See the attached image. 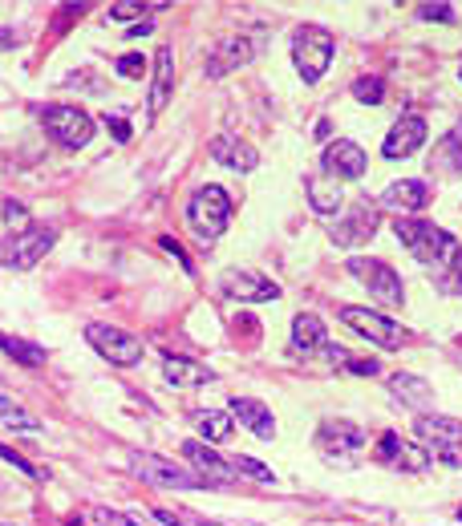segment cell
<instances>
[{
  "label": "cell",
  "instance_id": "obj_1",
  "mask_svg": "<svg viewBox=\"0 0 462 526\" xmlns=\"http://www.w3.org/2000/svg\"><path fill=\"white\" fill-rule=\"evenodd\" d=\"M394 235L421 267L438 280L442 291H462V243L450 231L426 223V218H397Z\"/></svg>",
  "mask_w": 462,
  "mask_h": 526
},
{
  "label": "cell",
  "instance_id": "obj_2",
  "mask_svg": "<svg viewBox=\"0 0 462 526\" xmlns=\"http://www.w3.org/2000/svg\"><path fill=\"white\" fill-rule=\"evenodd\" d=\"M53 243H57V227H45V223L24 227V231L0 239V267H8V272H32L53 251Z\"/></svg>",
  "mask_w": 462,
  "mask_h": 526
},
{
  "label": "cell",
  "instance_id": "obj_3",
  "mask_svg": "<svg viewBox=\"0 0 462 526\" xmlns=\"http://www.w3.org/2000/svg\"><path fill=\"white\" fill-rule=\"evenodd\" d=\"M332 53H337L332 32L321 29V24H300V29L292 32V65H296V73L308 85L324 77V69L332 65Z\"/></svg>",
  "mask_w": 462,
  "mask_h": 526
},
{
  "label": "cell",
  "instance_id": "obj_4",
  "mask_svg": "<svg viewBox=\"0 0 462 526\" xmlns=\"http://www.w3.org/2000/svg\"><path fill=\"white\" fill-rule=\"evenodd\" d=\"M186 218H191V227L199 231L203 243H215L227 231V223H231V199H227V191L215 183L199 186L191 194V202H186Z\"/></svg>",
  "mask_w": 462,
  "mask_h": 526
},
{
  "label": "cell",
  "instance_id": "obj_5",
  "mask_svg": "<svg viewBox=\"0 0 462 526\" xmlns=\"http://www.w3.org/2000/svg\"><path fill=\"white\" fill-rule=\"evenodd\" d=\"M418 441L434 453L442 466H462V421L454 417H438V413H421L413 421Z\"/></svg>",
  "mask_w": 462,
  "mask_h": 526
},
{
  "label": "cell",
  "instance_id": "obj_6",
  "mask_svg": "<svg viewBox=\"0 0 462 526\" xmlns=\"http://www.w3.org/2000/svg\"><path fill=\"white\" fill-rule=\"evenodd\" d=\"M41 126L53 134V142H61L65 150H81L94 138V118L77 105H41Z\"/></svg>",
  "mask_w": 462,
  "mask_h": 526
},
{
  "label": "cell",
  "instance_id": "obj_7",
  "mask_svg": "<svg viewBox=\"0 0 462 526\" xmlns=\"http://www.w3.org/2000/svg\"><path fill=\"white\" fill-rule=\"evenodd\" d=\"M349 275H353L357 283H365V288H369V296L377 299V304L397 308L405 299L402 275H397L389 263H381V259H361V255L349 259Z\"/></svg>",
  "mask_w": 462,
  "mask_h": 526
},
{
  "label": "cell",
  "instance_id": "obj_8",
  "mask_svg": "<svg viewBox=\"0 0 462 526\" xmlns=\"http://www.w3.org/2000/svg\"><path fill=\"white\" fill-rule=\"evenodd\" d=\"M86 340L105 356L110 364L118 369H134L142 361V340L130 336L126 328H113V324H89L86 328Z\"/></svg>",
  "mask_w": 462,
  "mask_h": 526
},
{
  "label": "cell",
  "instance_id": "obj_9",
  "mask_svg": "<svg viewBox=\"0 0 462 526\" xmlns=\"http://www.w3.org/2000/svg\"><path fill=\"white\" fill-rule=\"evenodd\" d=\"M377 227H381L377 207H373L369 199H361V202H353V207H345V215L329 227V239L337 243V247H357V243L373 239Z\"/></svg>",
  "mask_w": 462,
  "mask_h": 526
},
{
  "label": "cell",
  "instance_id": "obj_10",
  "mask_svg": "<svg viewBox=\"0 0 462 526\" xmlns=\"http://www.w3.org/2000/svg\"><path fill=\"white\" fill-rule=\"evenodd\" d=\"M134 469L150 486H167V490H203L207 486L191 466H175V461L154 458V453H134Z\"/></svg>",
  "mask_w": 462,
  "mask_h": 526
},
{
  "label": "cell",
  "instance_id": "obj_11",
  "mask_svg": "<svg viewBox=\"0 0 462 526\" xmlns=\"http://www.w3.org/2000/svg\"><path fill=\"white\" fill-rule=\"evenodd\" d=\"M340 320L353 332H361L365 340H373L377 348H402L405 344V328L394 320H385L381 312H369V308H340Z\"/></svg>",
  "mask_w": 462,
  "mask_h": 526
},
{
  "label": "cell",
  "instance_id": "obj_12",
  "mask_svg": "<svg viewBox=\"0 0 462 526\" xmlns=\"http://www.w3.org/2000/svg\"><path fill=\"white\" fill-rule=\"evenodd\" d=\"M316 445H321V453L329 461L349 466V461L365 450V433L353 425V421H324V425L316 429Z\"/></svg>",
  "mask_w": 462,
  "mask_h": 526
},
{
  "label": "cell",
  "instance_id": "obj_13",
  "mask_svg": "<svg viewBox=\"0 0 462 526\" xmlns=\"http://www.w3.org/2000/svg\"><path fill=\"white\" fill-rule=\"evenodd\" d=\"M219 288H223L227 299H240V304H264V299H280V283L267 280V275H259V272H243V267H235V272H223Z\"/></svg>",
  "mask_w": 462,
  "mask_h": 526
},
{
  "label": "cell",
  "instance_id": "obj_14",
  "mask_svg": "<svg viewBox=\"0 0 462 526\" xmlns=\"http://www.w3.org/2000/svg\"><path fill=\"white\" fill-rule=\"evenodd\" d=\"M373 458L389 469H405V474H421L430 466V453L413 441H402V433H381L373 445Z\"/></svg>",
  "mask_w": 462,
  "mask_h": 526
},
{
  "label": "cell",
  "instance_id": "obj_15",
  "mask_svg": "<svg viewBox=\"0 0 462 526\" xmlns=\"http://www.w3.org/2000/svg\"><path fill=\"white\" fill-rule=\"evenodd\" d=\"M178 453H183V461H191V469L207 486H231L235 477H240V469H235L231 461L219 458L207 441H183V450H178Z\"/></svg>",
  "mask_w": 462,
  "mask_h": 526
},
{
  "label": "cell",
  "instance_id": "obj_16",
  "mask_svg": "<svg viewBox=\"0 0 462 526\" xmlns=\"http://www.w3.org/2000/svg\"><path fill=\"white\" fill-rule=\"evenodd\" d=\"M421 142H426V121L418 118V113H402V118L394 121V129L385 134V142H381V154L385 158H410V154L421 150Z\"/></svg>",
  "mask_w": 462,
  "mask_h": 526
},
{
  "label": "cell",
  "instance_id": "obj_17",
  "mask_svg": "<svg viewBox=\"0 0 462 526\" xmlns=\"http://www.w3.org/2000/svg\"><path fill=\"white\" fill-rule=\"evenodd\" d=\"M251 57H256L251 37H223V40H215V45H211V53H207V77H227L231 69L248 65Z\"/></svg>",
  "mask_w": 462,
  "mask_h": 526
},
{
  "label": "cell",
  "instance_id": "obj_18",
  "mask_svg": "<svg viewBox=\"0 0 462 526\" xmlns=\"http://www.w3.org/2000/svg\"><path fill=\"white\" fill-rule=\"evenodd\" d=\"M321 166L329 178H361L365 174V150L357 142H349V138H337V142L329 146V150L321 154Z\"/></svg>",
  "mask_w": 462,
  "mask_h": 526
},
{
  "label": "cell",
  "instance_id": "obj_19",
  "mask_svg": "<svg viewBox=\"0 0 462 526\" xmlns=\"http://www.w3.org/2000/svg\"><path fill=\"white\" fill-rule=\"evenodd\" d=\"M170 89H175V49L159 45L154 53V81H150V102H146V118H159L170 102Z\"/></svg>",
  "mask_w": 462,
  "mask_h": 526
},
{
  "label": "cell",
  "instance_id": "obj_20",
  "mask_svg": "<svg viewBox=\"0 0 462 526\" xmlns=\"http://www.w3.org/2000/svg\"><path fill=\"white\" fill-rule=\"evenodd\" d=\"M430 199V186L421 183V178H402V183H389L385 191H381V207L397 210V215H413V210H421Z\"/></svg>",
  "mask_w": 462,
  "mask_h": 526
},
{
  "label": "cell",
  "instance_id": "obj_21",
  "mask_svg": "<svg viewBox=\"0 0 462 526\" xmlns=\"http://www.w3.org/2000/svg\"><path fill=\"white\" fill-rule=\"evenodd\" d=\"M211 158L227 170H240V174L259 166V150L251 142H240V138H215L211 142Z\"/></svg>",
  "mask_w": 462,
  "mask_h": 526
},
{
  "label": "cell",
  "instance_id": "obj_22",
  "mask_svg": "<svg viewBox=\"0 0 462 526\" xmlns=\"http://www.w3.org/2000/svg\"><path fill=\"white\" fill-rule=\"evenodd\" d=\"M227 413H231L240 425H248L256 437H264V441H272V437H276V417H272V409H267L264 401H251V397H235Z\"/></svg>",
  "mask_w": 462,
  "mask_h": 526
},
{
  "label": "cell",
  "instance_id": "obj_23",
  "mask_svg": "<svg viewBox=\"0 0 462 526\" xmlns=\"http://www.w3.org/2000/svg\"><path fill=\"white\" fill-rule=\"evenodd\" d=\"M162 380L175 385V388H199V385H211L215 372L195 364V361H186V356H167V361H162Z\"/></svg>",
  "mask_w": 462,
  "mask_h": 526
},
{
  "label": "cell",
  "instance_id": "obj_24",
  "mask_svg": "<svg viewBox=\"0 0 462 526\" xmlns=\"http://www.w3.org/2000/svg\"><path fill=\"white\" fill-rule=\"evenodd\" d=\"M304 191H308V202H313L316 215H337L340 210V183L329 174H308L304 178Z\"/></svg>",
  "mask_w": 462,
  "mask_h": 526
},
{
  "label": "cell",
  "instance_id": "obj_25",
  "mask_svg": "<svg viewBox=\"0 0 462 526\" xmlns=\"http://www.w3.org/2000/svg\"><path fill=\"white\" fill-rule=\"evenodd\" d=\"M389 393L397 397V405H410V409H421V405L434 401L430 380L413 377V372H394V377H389Z\"/></svg>",
  "mask_w": 462,
  "mask_h": 526
},
{
  "label": "cell",
  "instance_id": "obj_26",
  "mask_svg": "<svg viewBox=\"0 0 462 526\" xmlns=\"http://www.w3.org/2000/svg\"><path fill=\"white\" fill-rule=\"evenodd\" d=\"M324 320L313 312H300L296 320H292V348L296 352H324Z\"/></svg>",
  "mask_w": 462,
  "mask_h": 526
},
{
  "label": "cell",
  "instance_id": "obj_27",
  "mask_svg": "<svg viewBox=\"0 0 462 526\" xmlns=\"http://www.w3.org/2000/svg\"><path fill=\"white\" fill-rule=\"evenodd\" d=\"M191 421H195V429H199L203 441L219 445V441H227V437H231V421L235 417H231V413H219V409H195Z\"/></svg>",
  "mask_w": 462,
  "mask_h": 526
},
{
  "label": "cell",
  "instance_id": "obj_28",
  "mask_svg": "<svg viewBox=\"0 0 462 526\" xmlns=\"http://www.w3.org/2000/svg\"><path fill=\"white\" fill-rule=\"evenodd\" d=\"M430 170H446V174H462V126H454L450 134L438 142Z\"/></svg>",
  "mask_w": 462,
  "mask_h": 526
},
{
  "label": "cell",
  "instance_id": "obj_29",
  "mask_svg": "<svg viewBox=\"0 0 462 526\" xmlns=\"http://www.w3.org/2000/svg\"><path fill=\"white\" fill-rule=\"evenodd\" d=\"M0 352L13 356V361L24 364V369H41V364H45V348L24 340V336H8V332H0Z\"/></svg>",
  "mask_w": 462,
  "mask_h": 526
},
{
  "label": "cell",
  "instance_id": "obj_30",
  "mask_svg": "<svg viewBox=\"0 0 462 526\" xmlns=\"http://www.w3.org/2000/svg\"><path fill=\"white\" fill-rule=\"evenodd\" d=\"M0 425L13 429V433H24V437H37L41 433V421L32 417L29 409H21L13 397H0Z\"/></svg>",
  "mask_w": 462,
  "mask_h": 526
},
{
  "label": "cell",
  "instance_id": "obj_31",
  "mask_svg": "<svg viewBox=\"0 0 462 526\" xmlns=\"http://www.w3.org/2000/svg\"><path fill=\"white\" fill-rule=\"evenodd\" d=\"M353 97L361 105H381L385 102V81L381 77H357L353 81Z\"/></svg>",
  "mask_w": 462,
  "mask_h": 526
},
{
  "label": "cell",
  "instance_id": "obj_32",
  "mask_svg": "<svg viewBox=\"0 0 462 526\" xmlns=\"http://www.w3.org/2000/svg\"><path fill=\"white\" fill-rule=\"evenodd\" d=\"M231 466L240 469L243 477H256V482H276L272 469H267L264 461H256V458H243V453H240V458H231Z\"/></svg>",
  "mask_w": 462,
  "mask_h": 526
},
{
  "label": "cell",
  "instance_id": "obj_33",
  "mask_svg": "<svg viewBox=\"0 0 462 526\" xmlns=\"http://www.w3.org/2000/svg\"><path fill=\"white\" fill-rule=\"evenodd\" d=\"M150 8H159V4H138V0H118V4H110V16H113V21H138V24H142V13H150Z\"/></svg>",
  "mask_w": 462,
  "mask_h": 526
},
{
  "label": "cell",
  "instance_id": "obj_34",
  "mask_svg": "<svg viewBox=\"0 0 462 526\" xmlns=\"http://www.w3.org/2000/svg\"><path fill=\"white\" fill-rule=\"evenodd\" d=\"M0 461H8L13 469H21L24 477H45V469H41V466H29V461H24L21 453H13L8 445H0Z\"/></svg>",
  "mask_w": 462,
  "mask_h": 526
},
{
  "label": "cell",
  "instance_id": "obj_35",
  "mask_svg": "<svg viewBox=\"0 0 462 526\" xmlns=\"http://www.w3.org/2000/svg\"><path fill=\"white\" fill-rule=\"evenodd\" d=\"M418 16L421 21H442V24H454V4H418Z\"/></svg>",
  "mask_w": 462,
  "mask_h": 526
},
{
  "label": "cell",
  "instance_id": "obj_36",
  "mask_svg": "<svg viewBox=\"0 0 462 526\" xmlns=\"http://www.w3.org/2000/svg\"><path fill=\"white\" fill-rule=\"evenodd\" d=\"M142 73H146L142 53H122L118 57V77H142Z\"/></svg>",
  "mask_w": 462,
  "mask_h": 526
},
{
  "label": "cell",
  "instance_id": "obj_37",
  "mask_svg": "<svg viewBox=\"0 0 462 526\" xmlns=\"http://www.w3.org/2000/svg\"><path fill=\"white\" fill-rule=\"evenodd\" d=\"M97 522L102 526H146V522H138V518L122 514V510H110V506H97Z\"/></svg>",
  "mask_w": 462,
  "mask_h": 526
},
{
  "label": "cell",
  "instance_id": "obj_38",
  "mask_svg": "<svg viewBox=\"0 0 462 526\" xmlns=\"http://www.w3.org/2000/svg\"><path fill=\"white\" fill-rule=\"evenodd\" d=\"M5 223L8 227H29V210H24V202H16V199L5 202Z\"/></svg>",
  "mask_w": 462,
  "mask_h": 526
},
{
  "label": "cell",
  "instance_id": "obj_39",
  "mask_svg": "<svg viewBox=\"0 0 462 526\" xmlns=\"http://www.w3.org/2000/svg\"><path fill=\"white\" fill-rule=\"evenodd\" d=\"M105 126L113 129V138H118V142H130V121L122 118V113H105Z\"/></svg>",
  "mask_w": 462,
  "mask_h": 526
},
{
  "label": "cell",
  "instance_id": "obj_40",
  "mask_svg": "<svg viewBox=\"0 0 462 526\" xmlns=\"http://www.w3.org/2000/svg\"><path fill=\"white\" fill-rule=\"evenodd\" d=\"M349 372H353V377H377L381 364L377 361H357V356H349Z\"/></svg>",
  "mask_w": 462,
  "mask_h": 526
},
{
  "label": "cell",
  "instance_id": "obj_41",
  "mask_svg": "<svg viewBox=\"0 0 462 526\" xmlns=\"http://www.w3.org/2000/svg\"><path fill=\"white\" fill-rule=\"evenodd\" d=\"M159 243H162V247H167V251H170V255H175V259H178V263H183V272H195V267H191V259H186V251H183V247H178V243H175V239H170V235H162V239H159Z\"/></svg>",
  "mask_w": 462,
  "mask_h": 526
},
{
  "label": "cell",
  "instance_id": "obj_42",
  "mask_svg": "<svg viewBox=\"0 0 462 526\" xmlns=\"http://www.w3.org/2000/svg\"><path fill=\"white\" fill-rule=\"evenodd\" d=\"M16 45V32L13 29H0V49H13Z\"/></svg>",
  "mask_w": 462,
  "mask_h": 526
},
{
  "label": "cell",
  "instance_id": "obj_43",
  "mask_svg": "<svg viewBox=\"0 0 462 526\" xmlns=\"http://www.w3.org/2000/svg\"><path fill=\"white\" fill-rule=\"evenodd\" d=\"M142 32H150V21H142V24H130V37H142Z\"/></svg>",
  "mask_w": 462,
  "mask_h": 526
},
{
  "label": "cell",
  "instance_id": "obj_44",
  "mask_svg": "<svg viewBox=\"0 0 462 526\" xmlns=\"http://www.w3.org/2000/svg\"><path fill=\"white\" fill-rule=\"evenodd\" d=\"M65 526H81V522H77V518H69V522H65Z\"/></svg>",
  "mask_w": 462,
  "mask_h": 526
},
{
  "label": "cell",
  "instance_id": "obj_45",
  "mask_svg": "<svg viewBox=\"0 0 462 526\" xmlns=\"http://www.w3.org/2000/svg\"><path fill=\"white\" fill-rule=\"evenodd\" d=\"M195 526H219V522H195Z\"/></svg>",
  "mask_w": 462,
  "mask_h": 526
},
{
  "label": "cell",
  "instance_id": "obj_46",
  "mask_svg": "<svg viewBox=\"0 0 462 526\" xmlns=\"http://www.w3.org/2000/svg\"><path fill=\"white\" fill-rule=\"evenodd\" d=\"M458 522H462V506H458Z\"/></svg>",
  "mask_w": 462,
  "mask_h": 526
}]
</instances>
